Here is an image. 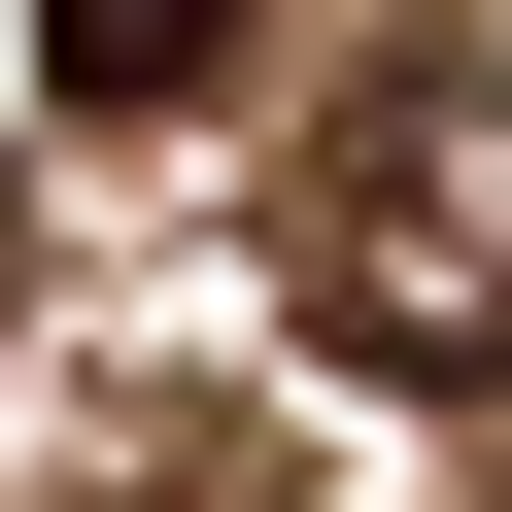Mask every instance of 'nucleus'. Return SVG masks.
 <instances>
[{
  "instance_id": "7ed1b4c3",
  "label": "nucleus",
  "mask_w": 512,
  "mask_h": 512,
  "mask_svg": "<svg viewBox=\"0 0 512 512\" xmlns=\"http://www.w3.org/2000/svg\"><path fill=\"white\" fill-rule=\"evenodd\" d=\"M0 274H35V171H0Z\"/></svg>"
},
{
  "instance_id": "f03ea898",
  "label": "nucleus",
  "mask_w": 512,
  "mask_h": 512,
  "mask_svg": "<svg viewBox=\"0 0 512 512\" xmlns=\"http://www.w3.org/2000/svg\"><path fill=\"white\" fill-rule=\"evenodd\" d=\"M35 69H69V103H205V69H239V0H35Z\"/></svg>"
},
{
  "instance_id": "f257e3e1",
  "label": "nucleus",
  "mask_w": 512,
  "mask_h": 512,
  "mask_svg": "<svg viewBox=\"0 0 512 512\" xmlns=\"http://www.w3.org/2000/svg\"><path fill=\"white\" fill-rule=\"evenodd\" d=\"M274 308L342 376H512V69H342V137L274 205Z\"/></svg>"
}]
</instances>
